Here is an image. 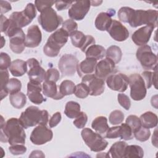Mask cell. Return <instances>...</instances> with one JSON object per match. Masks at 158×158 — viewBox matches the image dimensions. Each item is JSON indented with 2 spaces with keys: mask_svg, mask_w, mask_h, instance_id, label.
Instances as JSON below:
<instances>
[{
  "mask_svg": "<svg viewBox=\"0 0 158 158\" xmlns=\"http://www.w3.org/2000/svg\"><path fill=\"white\" fill-rule=\"evenodd\" d=\"M106 58L110 59L115 64H118L122 59V52L120 48L115 45L109 47L106 51Z\"/></svg>",
  "mask_w": 158,
  "mask_h": 158,
  "instance_id": "obj_34",
  "label": "cell"
},
{
  "mask_svg": "<svg viewBox=\"0 0 158 158\" xmlns=\"http://www.w3.org/2000/svg\"><path fill=\"white\" fill-rule=\"evenodd\" d=\"M127 144L124 141H117L114 143L108 152L113 158L125 157V152Z\"/></svg>",
  "mask_w": 158,
  "mask_h": 158,
  "instance_id": "obj_30",
  "label": "cell"
},
{
  "mask_svg": "<svg viewBox=\"0 0 158 158\" xmlns=\"http://www.w3.org/2000/svg\"><path fill=\"white\" fill-rule=\"evenodd\" d=\"M157 129L155 130L154 134L152 136V143L155 147H157Z\"/></svg>",
  "mask_w": 158,
  "mask_h": 158,
  "instance_id": "obj_59",
  "label": "cell"
},
{
  "mask_svg": "<svg viewBox=\"0 0 158 158\" xmlns=\"http://www.w3.org/2000/svg\"><path fill=\"white\" fill-rule=\"evenodd\" d=\"M115 72V64L109 59L106 58L97 63L95 68V75L104 80Z\"/></svg>",
  "mask_w": 158,
  "mask_h": 158,
  "instance_id": "obj_17",
  "label": "cell"
},
{
  "mask_svg": "<svg viewBox=\"0 0 158 158\" xmlns=\"http://www.w3.org/2000/svg\"><path fill=\"white\" fill-rule=\"evenodd\" d=\"M53 137L52 130L46 125H38L32 131L30 141L36 145H42L50 141Z\"/></svg>",
  "mask_w": 158,
  "mask_h": 158,
  "instance_id": "obj_11",
  "label": "cell"
},
{
  "mask_svg": "<svg viewBox=\"0 0 158 158\" xmlns=\"http://www.w3.org/2000/svg\"><path fill=\"white\" fill-rule=\"evenodd\" d=\"M9 26L5 33V35L7 34L8 31L14 29V28H22L26 27L30 24L32 20L28 19L23 12H14L11 14L9 17Z\"/></svg>",
  "mask_w": 158,
  "mask_h": 158,
  "instance_id": "obj_20",
  "label": "cell"
},
{
  "mask_svg": "<svg viewBox=\"0 0 158 158\" xmlns=\"http://www.w3.org/2000/svg\"><path fill=\"white\" fill-rule=\"evenodd\" d=\"M75 86V83L71 80H64L59 86V93L64 97L65 96L71 95L74 93Z\"/></svg>",
  "mask_w": 158,
  "mask_h": 158,
  "instance_id": "obj_35",
  "label": "cell"
},
{
  "mask_svg": "<svg viewBox=\"0 0 158 158\" xmlns=\"http://www.w3.org/2000/svg\"><path fill=\"white\" fill-rule=\"evenodd\" d=\"M81 135L83 140L91 151H102L108 145V142L104 139L102 136L94 132L89 128H84L81 132Z\"/></svg>",
  "mask_w": 158,
  "mask_h": 158,
  "instance_id": "obj_6",
  "label": "cell"
},
{
  "mask_svg": "<svg viewBox=\"0 0 158 158\" xmlns=\"http://www.w3.org/2000/svg\"><path fill=\"white\" fill-rule=\"evenodd\" d=\"M10 56L5 52H1L0 54V70H7L11 65Z\"/></svg>",
  "mask_w": 158,
  "mask_h": 158,
  "instance_id": "obj_47",
  "label": "cell"
},
{
  "mask_svg": "<svg viewBox=\"0 0 158 158\" xmlns=\"http://www.w3.org/2000/svg\"><path fill=\"white\" fill-rule=\"evenodd\" d=\"M90 6V1L84 0L73 2L68 11L69 17L74 20H81L89 12Z\"/></svg>",
  "mask_w": 158,
  "mask_h": 158,
  "instance_id": "obj_13",
  "label": "cell"
},
{
  "mask_svg": "<svg viewBox=\"0 0 158 158\" xmlns=\"http://www.w3.org/2000/svg\"><path fill=\"white\" fill-rule=\"evenodd\" d=\"M7 70H1V100H2L9 94L6 90V86L9 80Z\"/></svg>",
  "mask_w": 158,
  "mask_h": 158,
  "instance_id": "obj_38",
  "label": "cell"
},
{
  "mask_svg": "<svg viewBox=\"0 0 158 158\" xmlns=\"http://www.w3.org/2000/svg\"><path fill=\"white\" fill-rule=\"evenodd\" d=\"M23 12L28 19L33 20V19L36 15V7L33 4L28 3L23 10Z\"/></svg>",
  "mask_w": 158,
  "mask_h": 158,
  "instance_id": "obj_51",
  "label": "cell"
},
{
  "mask_svg": "<svg viewBox=\"0 0 158 158\" xmlns=\"http://www.w3.org/2000/svg\"><path fill=\"white\" fill-rule=\"evenodd\" d=\"M120 126H116V127H112L109 128L104 137L110 138V139H114L117 138H120Z\"/></svg>",
  "mask_w": 158,
  "mask_h": 158,
  "instance_id": "obj_52",
  "label": "cell"
},
{
  "mask_svg": "<svg viewBox=\"0 0 158 158\" xmlns=\"http://www.w3.org/2000/svg\"><path fill=\"white\" fill-rule=\"evenodd\" d=\"M81 82L88 86L89 89V95L91 96H99L104 91V80L97 77L94 74H88L83 76Z\"/></svg>",
  "mask_w": 158,
  "mask_h": 158,
  "instance_id": "obj_12",
  "label": "cell"
},
{
  "mask_svg": "<svg viewBox=\"0 0 158 158\" xmlns=\"http://www.w3.org/2000/svg\"><path fill=\"white\" fill-rule=\"evenodd\" d=\"M157 67L154 69L153 72L150 71H144L142 72L141 77H143L146 88H150L153 85L154 87L157 89Z\"/></svg>",
  "mask_w": 158,
  "mask_h": 158,
  "instance_id": "obj_33",
  "label": "cell"
},
{
  "mask_svg": "<svg viewBox=\"0 0 158 158\" xmlns=\"http://www.w3.org/2000/svg\"><path fill=\"white\" fill-rule=\"evenodd\" d=\"M9 26V19L1 14V31L6 33Z\"/></svg>",
  "mask_w": 158,
  "mask_h": 158,
  "instance_id": "obj_56",
  "label": "cell"
},
{
  "mask_svg": "<svg viewBox=\"0 0 158 158\" xmlns=\"http://www.w3.org/2000/svg\"><path fill=\"white\" fill-rule=\"evenodd\" d=\"M106 83L112 90L124 92L128 86V77L122 73H112L106 78Z\"/></svg>",
  "mask_w": 158,
  "mask_h": 158,
  "instance_id": "obj_14",
  "label": "cell"
},
{
  "mask_svg": "<svg viewBox=\"0 0 158 158\" xmlns=\"http://www.w3.org/2000/svg\"><path fill=\"white\" fill-rule=\"evenodd\" d=\"M97 157H110V155H109V152H101L100 154H98L97 156H96Z\"/></svg>",
  "mask_w": 158,
  "mask_h": 158,
  "instance_id": "obj_60",
  "label": "cell"
},
{
  "mask_svg": "<svg viewBox=\"0 0 158 158\" xmlns=\"http://www.w3.org/2000/svg\"><path fill=\"white\" fill-rule=\"evenodd\" d=\"M41 27L47 32L55 31L62 24L63 19L59 15L54 9L48 7L43 10L38 18Z\"/></svg>",
  "mask_w": 158,
  "mask_h": 158,
  "instance_id": "obj_5",
  "label": "cell"
},
{
  "mask_svg": "<svg viewBox=\"0 0 158 158\" xmlns=\"http://www.w3.org/2000/svg\"><path fill=\"white\" fill-rule=\"evenodd\" d=\"M55 4V1H35V6L37 10L41 12L43 10L46 8L51 7Z\"/></svg>",
  "mask_w": 158,
  "mask_h": 158,
  "instance_id": "obj_53",
  "label": "cell"
},
{
  "mask_svg": "<svg viewBox=\"0 0 158 158\" xmlns=\"http://www.w3.org/2000/svg\"><path fill=\"white\" fill-rule=\"evenodd\" d=\"M130 87V96L135 101H141L146 95V87L144 81L139 74L133 73L128 77Z\"/></svg>",
  "mask_w": 158,
  "mask_h": 158,
  "instance_id": "obj_8",
  "label": "cell"
},
{
  "mask_svg": "<svg viewBox=\"0 0 158 158\" xmlns=\"http://www.w3.org/2000/svg\"><path fill=\"white\" fill-rule=\"evenodd\" d=\"M88 121V116L84 112H80L78 116L75 118L73 123L78 128H83Z\"/></svg>",
  "mask_w": 158,
  "mask_h": 158,
  "instance_id": "obj_46",
  "label": "cell"
},
{
  "mask_svg": "<svg viewBox=\"0 0 158 158\" xmlns=\"http://www.w3.org/2000/svg\"><path fill=\"white\" fill-rule=\"evenodd\" d=\"M42 40L41 31L36 25L30 26L27 30L25 44L27 48H36L40 45Z\"/></svg>",
  "mask_w": 158,
  "mask_h": 158,
  "instance_id": "obj_21",
  "label": "cell"
},
{
  "mask_svg": "<svg viewBox=\"0 0 158 158\" xmlns=\"http://www.w3.org/2000/svg\"><path fill=\"white\" fill-rule=\"evenodd\" d=\"M49 114L46 110H40L36 106L28 107L22 112L19 118L21 125L25 129L37 125H47Z\"/></svg>",
  "mask_w": 158,
  "mask_h": 158,
  "instance_id": "obj_2",
  "label": "cell"
},
{
  "mask_svg": "<svg viewBox=\"0 0 158 158\" xmlns=\"http://www.w3.org/2000/svg\"><path fill=\"white\" fill-rule=\"evenodd\" d=\"M97 60L94 58L86 57L85 60L78 64L77 72L80 77L88 74H92L95 71Z\"/></svg>",
  "mask_w": 158,
  "mask_h": 158,
  "instance_id": "obj_23",
  "label": "cell"
},
{
  "mask_svg": "<svg viewBox=\"0 0 158 158\" xmlns=\"http://www.w3.org/2000/svg\"><path fill=\"white\" fill-rule=\"evenodd\" d=\"M106 51L103 46L94 44L89 46L85 51V53L86 57L94 58L98 60L103 58L104 56H106Z\"/></svg>",
  "mask_w": 158,
  "mask_h": 158,
  "instance_id": "obj_29",
  "label": "cell"
},
{
  "mask_svg": "<svg viewBox=\"0 0 158 158\" xmlns=\"http://www.w3.org/2000/svg\"><path fill=\"white\" fill-rule=\"evenodd\" d=\"M124 120L123 113L119 110H115L112 111L109 117V120L110 123L115 125L122 123Z\"/></svg>",
  "mask_w": 158,
  "mask_h": 158,
  "instance_id": "obj_42",
  "label": "cell"
},
{
  "mask_svg": "<svg viewBox=\"0 0 158 158\" xmlns=\"http://www.w3.org/2000/svg\"><path fill=\"white\" fill-rule=\"evenodd\" d=\"M9 150L13 155H20L26 152L27 148L22 144H17L10 145L9 148Z\"/></svg>",
  "mask_w": 158,
  "mask_h": 158,
  "instance_id": "obj_50",
  "label": "cell"
},
{
  "mask_svg": "<svg viewBox=\"0 0 158 158\" xmlns=\"http://www.w3.org/2000/svg\"><path fill=\"white\" fill-rule=\"evenodd\" d=\"M29 67L28 76L30 81L33 82L41 83L45 80L46 72L41 67L39 62L35 58H30L27 61Z\"/></svg>",
  "mask_w": 158,
  "mask_h": 158,
  "instance_id": "obj_15",
  "label": "cell"
},
{
  "mask_svg": "<svg viewBox=\"0 0 158 158\" xmlns=\"http://www.w3.org/2000/svg\"><path fill=\"white\" fill-rule=\"evenodd\" d=\"M12 9V7L10 4L6 1H0V11H1V14H5L9 10Z\"/></svg>",
  "mask_w": 158,
  "mask_h": 158,
  "instance_id": "obj_57",
  "label": "cell"
},
{
  "mask_svg": "<svg viewBox=\"0 0 158 158\" xmlns=\"http://www.w3.org/2000/svg\"><path fill=\"white\" fill-rule=\"evenodd\" d=\"M133 135L137 140L144 142L149 138L151 131L149 128H146L141 126L138 130L134 132Z\"/></svg>",
  "mask_w": 158,
  "mask_h": 158,
  "instance_id": "obj_41",
  "label": "cell"
},
{
  "mask_svg": "<svg viewBox=\"0 0 158 158\" xmlns=\"http://www.w3.org/2000/svg\"><path fill=\"white\" fill-rule=\"evenodd\" d=\"M60 78L59 71L55 68H50L46 72L45 80L57 82ZM44 80V81H45Z\"/></svg>",
  "mask_w": 158,
  "mask_h": 158,
  "instance_id": "obj_48",
  "label": "cell"
},
{
  "mask_svg": "<svg viewBox=\"0 0 158 158\" xmlns=\"http://www.w3.org/2000/svg\"><path fill=\"white\" fill-rule=\"evenodd\" d=\"M1 48H2L3 46H4V44H5V40L4 39V36H1Z\"/></svg>",
  "mask_w": 158,
  "mask_h": 158,
  "instance_id": "obj_62",
  "label": "cell"
},
{
  "mask_svg": "<svg viewBox=\"0 0 158 158\" xmlns=\"http://www.w3.org/2000/svg\"><path fill=\"white\" fill-rule=\"evenodd\" d=\"M126 123L130 126L133 133L141 127L139 118L134 115H130L127 117L126 119Z\"/></svg>",
  "mask_w": 158,
  "mask_h": 158,
  "instance_id": "obj_44",
  "label": "cell"
},
{
  "mask_svg": "<svg viewBox=\"0 0 158 158\" xmlns=\"http://www.w3.org/2000/svg\"><path fill=\"white\" fill-rule=\"evenodd\" d=\"M157 15L158 12L156 10H135L128 23L134 28L142 25L156 28L157 26Z\"/></svg>",
  "mask_w": 158,
  "mask_h": 158,
  "instance_id": "obj_4",
  "label": "cell"
},
{
  "mask_svg": "<svg viewBox=\"0 0 158 158\" xmlns=\"http://www.w3.org/2000/svg\"><path fill=\"white\" fill-rule=\"evenodd\" d=\"M43 91V86L41 83L33 82L30 81L27 84V96L30 101L35 104H41L46 99L41 93Z\"/></svg>",
  "mask_w": 158,
  "mask_h": 158,
  "instance_id": "obj_18",
  "label": "cell"
},
{
  "mask_svg": "<svg viewBox=\"0 0 158 158\" xmlns=\"http://www.w3.org/2000/svg\"><path fill=\"white\" fill-rule=\"evenodd\" d=\"M107 31L117 41H123L129 36V31L127 28L116 20H112L111 25Z\"/></svg>",
  "mask_w": 158,
  "mask_h": 158,
  "instance_id": "obj_16",
  "label": "cell"
},
{
  "mask_svg": "<svg viewBox=\"0 0 158 158\" xmlns=\"http://www.w3.org/2000/svg\"><path fill=\"white\" fill-rule=\"evenodd\" d=\"M135 9L129 7H122L118 12V19L124 23H129Z\"/></svg>",
  "mask_w": 158,
  "mask_h": 158,
  "instance_id": "obj_37",
  "label": "cell"
},
{
  "mask_svg": "<svg viewBox=\"0 0 158 158\" xmlns=\"http://www.w3.org/2000/svg\"><path fill=\"white\" fill-rule=\"evenodd\" d=\"M120 127V138L123 140H130L133 136V132L131 128L128 125L125 123H122Z\"/></svg>",
  "mask_w": 158,
  "mask_h": 158,
  "instance_id": "obj_43",
  "label": "cell"
},
{
  "mask_svg": "<svg viewBox=\"0 0 158 158\" xmlns=\"http://www.w3.org/2000/svg\"><path fill=\"white\" fill-rule=\"evenodd\" d=\"M90 2H91V6H99L102 2V1H92Z\"/></svg>",
  "mask_w": 158,
  "mask_h": 158,
  "instance_id": "obj_61",
  "label": "cell"
},
{
  "mask_svg": "<svg viewBox=\"0 0 158 158\" xmlns=\"http://www.w3.org/2000/svg\"><path fill=\"white\" fill-rule=\"evenodd\" d=\"M62 118L61 114L59 112H57L54 113L52 116L51 117L49 121V125L51 128H53L56 126H57L60 122Z\"/></svg>",
  "mask_w": 158,
  "mask_h": 158,
  "instance_id": "obj_54",
  "label": "cell"
},
{
  "mask_svg": "<svg viewBox=\"0 0 158 158\" xmlns=\"http://www.w3.org/2000/svg\"><path fill=\"white\" fill-rule=\"evenodd\" d=\"M27 62L21 59H15L11 63L9 69L11 74L14 77H21L27 71Z\"/></svg>",
  "mask_w": 158,
  "mask_h": 158,
  "instance_id": "obj_26",
  "label": "cell"
},
{
  "mask_svg": "<svg viewBox=\"0 0 158 158\" xmlns=\"http://www.w3.org/2000/svg\"><path fill=\"white\" fill-rule=\"evenodd\" d=\"M80 113V105L75 101H69L66 103L64 114L70 118H77Z\"/></svg>",
  "mask_w": 158,
  "mask_h": 158,
  "instance_id": "obj_31",
  "label": "cell"
},
{
  "mask_svg": "<svg viewBox=\"0 0 158 158\" xmlns=\"http://www.w3.org/2000/svg\"><path fill=\"white\" fill-rule=\"evenodd\" d=\"M154 28L152 26L146 25L136 30L131 36L133 43L137 46L146 45L150 40Z\"/></svg>",
  "mask_w": 158,
  "mask_h": 158,
  "instance_id": "obj_19",
  "label": "cell"
},
{
  "mask_svg": "<svg viewBox=\"0 0 158 158\" xmlns=\"http://www.w3.org/2000/svg\"><path fill=\"white\" fill-rule=\"evenodd\" d=\"M0 135L1 141L8 142L10 145L24 144L25 143L24 128L17 118H10L5 122L3 117L1 116Z\"/></svg>",
  "mask_w": 158,
  "mask_h": 158,
  "instance_id": "obj_1",
  "label": "cell"
},
{
  "mask_svg": "<svg viewBox=\"0 0 158 158\" xmlns=\"http://www.w3.org/2000/svg\"><path fill=\"white\" fill-rule=\"evenodd\" d=\"M43 93L46 97L51 98L53 99H61L64 98L60 93L56 82L45 80L43 83Z\"/></svg>",
  "mask_w": 158,
  "mask_h": 158,
  "instance_id": "obj_24",
  "label": "cell"
},
{
  "mask_svg": "<svg viewBox=\"0 0 158 158\" xmlns=\"http://www.w3.org/2000/svg\"><path fill=\"white\" fill-rule=\"evenodd\" d=\"M21 88V81L15 78H10L6 86V90L8 92V93H10V94L19 92Z\"/></svg>",
  "mask_w": 158,
  "mask_h": 158,
  "instance_id": "obj_39",
  "label": "cell"
},
{
  "mask_svg": "<svg viewBox=\"0 0 158 158\" xmlns=\"http://www.w3.org/2000/svg\"><path fill=\"white\" fill-rule=\"evenodd\" d=\"M9 100L11 105L16 109H22L27 102L26 96L20 91L10 94Z\"/></svg>",
  "mask_w": 158,
  "mask_h": 158,
  "instance_id": "obj_32",
  "label": "cell"
},
{
  "mask_svg": "<svg viewBox=\"0 0 158 158\" xmlns=\"http://www.w3.org/2000/svg\"><path fill=\"white\" fill-rule=\"evenodd\" d=\"M73 46L80 48L82 52H85V49L89 43V35H85L80 31H76L70 36Z\"/></svg>",
  "mask_w": 158,
  "mask_h": 158,
  "instance_id": "obj_25",
  "label": "cell"
},
{
  "mask_svg": "<svg viewBox=\"0 0 158 158\" xmlns=\"http://www.w3.org/2000/svg\"><path fill=\"white\" fill-rule=\"evenodd\" d=\"M91 127L101 136L105 135L108 130L109 127L107 123V119L106 117L104 116H99L96 117L91 123Z\"/></svg>",
  "mask_w": 158,
  "mask_h": 158,
  "instance_id": "obj_27",
  "label": "cell"
},
{
  "mask_svg": "<svg viewBox=\"0 0 158 158\" xmlns=\"http://www.w3.org/2000/svg\"><path fill=\"white\" fill-rule=\"evenodd\" d=\"M115 10H109L107 12H101L99 13L94 22L96 28L100 31H107L111 25L112 19L111 16L114 15Z\"/></svg>",
  "mask_w": 158,
  "mask_h": 158,
  "instance_id": "obj_22",
  "label": "cell"
},
{
  "mask_svg": "<svg viewBox=\"0 0 158 158\" xmlns=\"http://www.w3.org/2000/svg\"><path fill=\"white\" fill-rule=\"evenodd\" d=\"M9 38V47L12 52L16 54L22 53L24 49L25 44L26 36L22 28H14L6 35Z\"/></svg>",
  "mask_w": 158,
  "mask_h": 158,
  "instance_id": "obj_9",
  "label": "cell"
},
{
  "mask_svg": "<svg viewBox=\"0 0 158 158\" xmlns=\"http://www.w3.org/2000/svg\"><path fill=\"white\" fill-rule=\"evenodd\" d=\"M77 58L70 54L63 55L58 62V67L63 76H73L77 70L78 65Z\"/></svg>",
  "mask_w": 158,
  "mask_h": 158,
  "instance_id": "obj_10",
  "label": "cell"
},
{
  "mask_svg": "<svg viewBox=\"0 0 158 158\" xmlns=\"http://www.w3.org/2000/svg\"><path fill=\"white\" fill-rule=\"evenodd\" d=\"M141 125L146 128H154L157 125V116L151 111H148L141 115L139 117Z\"/></svg>",
  "mask_w": 158,
  "mask_h": 158,
  "instance_id": "obj_28",
  "label": "cell"
},
{
  "mask_svg": "<svg viewBox=\"0 0 158 158\" xmlns=\"http://www.w3.org/2000/svg\"><path fill=\"white\" fill-rule=\"evenodd\" d=\"M136 58L145 70H154L157 67V57L149 45L140 46L136 51Z\"/></svg>",
  "mask_w": 158,
  "mask_h": 158,
  "instance_id": "obj_7",
  "label": "cell"
},
{
  "mask_svg": "<svg viewBox=\"0 0 158 158\" xmlns=\"http://www.w3.org/2000/svg\"><path fill=\"white\" fill-rule=\"evenodd\" d=\"M29 157H44L45 156L41 151L35 150V151H33L31 152Z\"/></svg>",
  "mask_w": 158,
  "mask_h": 158,
  "instance_id": "obj_58",
  "label": "cell"
},
{
  "mask_svg": "<svg viewBox=\"0 0 158 158\" xmlns=\"http://www.w3.org/2000/svg\"><path fill=\"white\" fill-rule=\"evenodd\" d=\"M74 94L78 98H86L89 94V88L86 84L81 82L75 86Z\"/></svg>",
  "mask_w": 158,
  "mask_h": 158,
  "instance_id": "obj_40",
  "label": "cell"
},
{
  "mask_svg": "<svg viewBox=\"0 0 158 158\" xmlns=\"http://www.w3.org/2000/svg\"><path fill=\"white\" fill-rule=\"evenodd\" d=\"M118 102L125 110H129L131 106V101L128 96L123 93H119L117 96Z\"/></svg>",
  "mask_w": 158,
  "mask_h": 158,
  "instance_id": "obj_49",
  "label": "cell"
},
{
  "mask_svg": "<svg viewBox=\"0 0 158 158\" xmlns=\"http://www.w3.org/2000/svg\"><path fill=\"white\" fill-rule=\"evenodd\" d=\"M73 3V1L65 2V1H55V6H56V8L58 10H62L69 8L70 6H72Z\"/></svg>",
  "mask_w": 158,
  "mask_h": 158,
  "instance_id": "obj_55",
  "label": "cell"
},
{
  "mask_svg": "<svg viewBox=\"0 0 158 158\" xmlns=\"http://www.w3.org/2000/svg\"><path fill=\"white\" fill-rule=\"evenodd\" d=\"M69 36V34L62 28L56 30L49 36L43 47L44 54L51 57L57 56L60 49L67 42Z\"/></svg>",
  "mask_w": 158,
  "mask_h": 158,
  "instance_id": "obj_3",
  "label": "cell"
},
{
  "mask_svg": "<svg viewBox=\"0 0 158 158\" xmlns=\"http://www.w3.org/2000/svg\"><path fill=\"white\" fill-rule=\"evenodd\" d=\"M144 151L142 148L138 145H129L126 147L125 157H143Z\"/></svg>",
  "mask_w": 158,
  "mask_h": 158,
  "instance_id": "obj_36",
  "label": "cell"
},
{
  "mask_svg": "<svg viewBox=\"0 0 158 158\" xmlns=\"http://www.w3.org/2000/svg\"><path fill=\"white\" fill-rule=\"evenodd\" d=\"M62 28L69 34L70 36L73 32L77 31L78 25L72 19H68L64 21L62 24Z\"/></svg>",
  "mask_w": 158,
  "mask_h": 158,
  "instance_id": "obj_45",
  "label": "cell"
}]
</instances>
